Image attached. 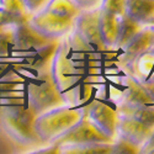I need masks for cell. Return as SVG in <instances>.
<instances>
[{"label": "cell", "mask_w": 154, "mask_h": 154, "mask_svg": "<svg viewBox=\"0 0 154 154\" xmlns=\"http://www.w3.org/2000/svg\"><path fill=\"white\" fill-rule=\"evenodd\" d=\"M80 11H90L97 10L100 5H102L104 0H72Z\"/></svg>", "instance_id": "52a82bcc"}, {"label": "cell", "mask_w": 154, "mask_h": 154, "mask_svg": "<svg viewBox=\"0 0 154 154\" xmlns=\"http://www.w3.org/2000/svg\"><path fill=\"white\" fill-rule=\"evenodd\" d=\"M29 109L36 115H40L53 107L63 105L64 101L56 89L49 72L41 73L36 80L27 86Z\"/></svg>", "instance_id": "277c9868"}, {"label": "cell", "mask_w": 154, "mask_h": 154, "mask_svg": "<svg viewBox=\"0 0 154 154\" xmlns=\"http://www.w3.org/2000/svg\"><path fill=\"white\" fill-rule=\"evenodd\" d=\"M82 119V110L63 104L37 115L33 120V130L41 144H51L58 142Z\"/></svg>", "instance_id": "7a4b0ae2"}, {"label": "cell", "mask_w": 154, "mask_h": 154, "mask_svg": "<svg viewBox=\"0 0 154 154\" xmlns=\"http://www.w3.org/2000/svg\"><path fill=\"white\" fill-rule=\"evenodd\" d=\"M35 117L36 115L27 106H4L0 109V131L15 144L40 146L33 130Z\"/></svg>", "instance_id": "3957f363"}, {"label": "cell", "mask_w": 154, "mask_h": 154, "mask_svg": "<svg viewBox=\"0 0 154 154\" xmlns=\"http://www.w3.org/2000/svg\"><path fill=\"white\" fill-rule=\"evenodd\" d=\"M0 8L16 17L23 20H29L30 17L21 0H0Z\"/></svg>", "instance_id": "5b68a950"}, {"label": "cell", "mask_w": 154, "mask_h": 154, "mask_svg": "<svg viewBox=\"0 0 154 154\" xmlns=\"http://www.w3.org/2000/svg\"><path fill=\"white\" fill-rule=\"evenodd\" d=\"M79 12L72 0H48L42 9L30 15L27 25L49 41L59 40L73 30Z\"/></svg>", "instance_id": "6da1fadb"}, {"label": "cell", "mask_w": 154, "mask_h": 154, "mask_svg": "<svg viewBox=\"0 0 154 154\" xmlns=\"http://www.w3.org/2000/svg\"><path fill=\"white\" fill-rule=\"evenodd\" d=\"M27 20H23L20 17H16L14 15L9 14L5 10L0 8V26H15V25L26 22Z\"/></svg>", "instance_id": "8992f818"}, {"label": "cell", "mask_w": 154, "mask_h": 154, "mask_svg": "<svg viewBox=\"0 0 154 154\" xmlns=\"http://www.w3.org/2000/svg\"><path fill=\"white\" fill-rule=\"evenodd\" d=\"M5 27H8V26H0V33H2V31H3Z\"/></svg>", "instance_id": "9c48e42d"}, {"label": "cell", "mask_w": 154, "mask_h": 154, "mask_svg": "<svg viewBox=\"0 0 154 154\" xmlns=\"http://www.w3.org/2000/svg\"><path fill=\"white\" fill-rule=\"evenodd\" d=\"M25 9H26L27 14L29 15H32L35 14L36 11H38L40 9H42L48 0H21Z\"/></svg>", "instance_id": "ba28073f"}]
</instances>
